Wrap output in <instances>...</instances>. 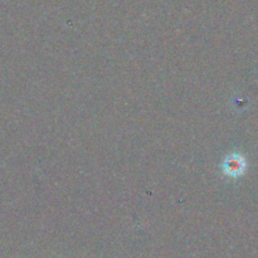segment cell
<instances>
[{
	"mask_svg": "<svg viewBox=\"0 0 258 258\" xmlns=\"http://www.w3.org/2000/svg\"><path fill=\"white\" fill-rule=\"evenodd\" d=\"M241 159H229V160H227L226 165H224V170L228 174H231V175L238 174L239 171H242V168H243L241 165Z\"/></svg>",
	"mask_w": 258,
	"mask_h": 258,
	"instance_id": "cell-1",
	"label": "cell"
}]
</instances>
